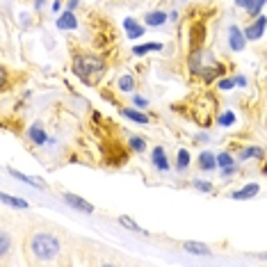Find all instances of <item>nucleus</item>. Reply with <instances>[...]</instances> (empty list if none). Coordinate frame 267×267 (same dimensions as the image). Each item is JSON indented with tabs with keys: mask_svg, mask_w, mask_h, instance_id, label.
Segmentation results:
<instances>
[{
	"mask_svg": "<svg viewBox=\"0 0 267 267\" xmlns=\"http://www.w3.org/2000/svg\"><path fill=\"white\" fill-rule=\"evenodd\" d=\"M199 142H201V144H206V142H208V135H197V144H199Z\"/></svg>",
	"mask_w": 267,
	"mask_h": 267,
	"instance_id": "nucleus-34",
	"label": "nucleus"
},
{
	"mask_svg": "<svg viewBox=\"0 0 267 267\" xmlns=\"http://www.w3.org/2000/svg\"><path fill=\"white\" fill-rule=\"evenodd\" d=\"M235 85H238V87H247V78H245V75H235Z\"/></svg>",
	"mask_w": 267,
	"mask_h": 267,
	"instance_id": "nucleus-32",
	"label": "nucleus"
},
{
	"mask_svg": "<svg viewBox=\"0 0 267 267\" xmlns=\"http://www.w3.org/2000/svg\"><path fill=\"white\" fill-rule=\"evenodd\" d=\"M217 123L222 126V128H229V126H233V123H235V112H231V110L222 112V114L217 117Z\"/></svg>",
	"mask_w": 267,
	"mask_h": 267,
	"instance_id": "nucleus-23",
	"label": "nucleus"
},
{
	"mask_svg": "<svg viewBox=\"0 0 267 267\" xmlns=\"http://www.w3.org/2000/svg\"><path fill=\"white\" fill-rule=\"evenodd\" d=\"M258 192H261L258 183H249V185L240 187V190H235V192L231 194V199H235V201H247V199H254Z\"/></svg>",
	"mask_w": 267,
	"mask_h": 267,
	"instance_id": "nucleus-11",
	"label": "nucleus"
},
{
	"mask_svg": "<svg viewBox=\"0 0 267 267\" xmlns=\"http://www.w3.org/2000/svg\"><path fill=\"white\" fill-rule=\"evenodd\" d=\"M265 27H267V18L263 16H258L256 21H251L249 25L245 27V37H247V41H258V39L263 37V32H265Z\"/></svg>",
	"mask_w": 267,
	"mask_h": 267,
	"instance_id": "nucleus-5",
	"label": "nucleus"
},
{
	"mask_svg": "<svg viewBox=\"0 0 267 267\" xmlns=\"http://www.w3.org/2000/svg\"><path fill=\"white\" fill-rule=\"evenodd\" d=\"M71 71H73L85 85L94 87V85H98V80L105 75L107 62L101 55H94V53H75Z\"/></svg>",
	"mask_w": 267,
	"mask_h": 267,
	"instance_id": "nucleus-1",
	"label": "nucleus"
},
{
	"mask_svg": "<svg viewBox=\"0 0 267 267\" xmlns=\"http://www.w3.org/2000/svg\"><path fill=\"white\" fill-rule=\"evenodd\" d=\"M197 165L201 171H215L217 169V155L210 153V151H203V153H199Z\"/></svg>",
	"mask_w": 267,
	"mask_h": 267,
	"instance_id": "nucleus-12",
	"label": "nucleus"
},
{
	"mask_svg": "<svg viewBox=\"0 0 267 267\" xmlns=\"http://www.w3.org/2000/svg\"><path fill=\"white\" fill-rule=\"evenodd\" d=\"M7 251H9V235L0 233V254H2V256H7Z\"/></svg>",
	"mask_w": 267,
	"mask_h": 267,
	"instance_id": "nucleus-28",
	"label": "nucleus"
},
{
	"mask_svg": "<svg viewBox=\"0 0 267 267\" xmlns=\"http://www.w3.org/2000/svg\"><path fill=\"white\" fill-rule=\"evenodd\" d=\"M128 146H130V151H135V153H144V151H146V139L133 135V137L128 139Z\"/></svg>",
	"mask_w": 267,
	"mask_h": 267,
	"instance_id": "nucleus-21",
	"label": "nucleus"
},
{
	"mask_svg": "<svg viewBox=\"0 0 267 267\" xmlns=\"http://www.w3.org/2000/svg\"><path fill=\"white\" fill-rule=\"evenodd\" d=\"M133 105H137V107H142V110H146V107H149V98H146V96H139V94H135V96H133Z\"/></svg>",
	"mask_w": 267,
	"mask_h": 267,
	"instance_id": "nucleus-29",
	"label": "nucleus"
},
{
	"mask_svg": "<svg viewBox=\"0 0 267 267\" xmlns=\"http://www.w3.org/2000/svg\"><path fill=\"white\" fill-rule=\"evenodd\" d=\"M59 249H62V245H59V240L53 233H37L30 238V251H32L34 258H39V261H50V258H55L59 254Z\"/></svg>",
	"mask_w": 267,
	"mask_h": 267,
	"instance_id": "nucleus-2",
	"label": "nucleus"
},
{
	"mask_svg": "<svg viewBox=\"0 0 267 267\" xmlns=\"http://www.w3.org/2000/svg\"><path fill=\"white\" fill-rule=\"evenodd\" d=\"M2 203H9V206H14V208H21V210H25L27 208V203L23 201V199H16V197H11V194H2Z\"/></svg>",
	"mask_w": 267,
	"mask_h": 267,
	"instance_id": "nucleus-25",
	"label": "nucleus"
},
{
	"mask_svg": "<svg viewBox=\"0 0 267 267\" xmlns=\"http://www.w3.org/2000/svg\"><path fill=\"white\" fill-rule=\"evenodd\" d=\"M27 139H30L34 146H43V144H48V142H50L46 128H43L39 121L30 123V128H27Z\"/></svg>",
	"mask_w": 267,
	"mask_h": 267,
	"instance_id": "nucleus-6",
	"label": "nucleus"
},
{
	"mask_svg": "<svg viewBox=\"0 0 267 267\" xmlns=\"http://www.w3.org/2000/svg\"><path fill=\"white\" fill-rule=\"evenodd\" d=\"M235 171H238V167H235V165H231V167H224V169H222V178H229V176H233Z\"/></svg>",
	"mask_w": 267,
	"mask_h": 267,
	"instance_id": "nucleus-30",
	"label": "nucleus"
},
{
	"mask_svg": "<svg viewBox=\"0 0 267 267\" xmlns=\"http://www.w3.org/2000/svg\"><path fill=\"white\" fill-rule=\"evenodd\" d=\"M263 155H265V151H263L261 146H247V149L240 153V160L245 162V160H251V158H256V160H261Z\"/></svg>",
	"mask_w": 267,
	"mask_h": 267,
	"instance_id": "nucleus-20",
	"label": "nucleus"
},
{
	"mask_svg": "<svg viewBox=\"0 0 267 267\" xmlns=\"http://www.w3.org/2000/svg\"><path fill=\"white\" fill-rule=\"evenodd\" d=\"M62 201H64L69 208L78 210V213H85V215H91V213H94V206H91L89 201H85L82 197H78V194L64 192V194H62Z\"/></svg>",
	"mask_w": 267,
	"mask_h": 267,
	"instance_id": "nucleus-4",
	"label": "nucleus"
},
{
	"mask_svg": "<svg viewBox=\"0 0 267 267\" xmlns=\"http://www.w3.org/2000/svg\"><path fill=\"white\" fill-rule=\"evenodd\" d=\"M78 5H80V0H69V2H66V9H71V11H73Z\"/></svg>",
	"mask_w": 267,
	"mask_h": 267,
	"instance_id": "nucleus-33",
	"label": "nucleus"
},
{
	"mask_svg": "<svg viewBox=\"0 0 267 267\" xmlns=\"http://www.w3.org/2000/svg\"><path fill=\"white\" fill-rule=\"evenodd\" d=\"M203 39H206V25H203V23H194L192 25V43H190V50H201Z\"/></svg>",
	"mask_w": 267,
	"mask_h": 267,
	"instance_id": "nucleus-14",
	"label": "nucleus"
},
{
	"mask_svg": "<svg viewBox=\"0 0 267 267\" xmlns=\"http://www.w3.org/2000/svg\"><path fill=\"white\" fill-rule=\"evenodd\" d=\"M254 2V0H235V7H240V9H249V5Z\"/></svg>",
	"mask_w": 267,
	"mask_h": 267,
	"instance_id": "nucleus-31",
	"label": "nucleus"
},
{
	"mask_svg": "<svg viewBox=\"0 0 267 267\" xmlns=\"http://www.w3.org/2000/svg\"><path fill=\"white\" fill-rule=\"evenodd\" d=\"M151 160H153V167L158 171H169V160H167V151L162 149V146H155L153 151H151Z\"/></svg>",
	"mask_w": 267,
	"mask_h": 267,
	"instance_id": "nucleus-9",
	"label": "nucleus"
},
{
	"mask_svg": "<svg viewBox=\"0 0 267 267\" xmlns=\"http://www.w3.org/2000/svg\"><path fill=\"white\" fill-rule=\"evenodd\" d=\"M55 25H57V30H66V32H69V30H75V27H78V18H75V14L71 9H66L57 16V23H55Z\"/></svg>",
	"mask_w": 267,
	"mask_h": 267,
	"instance_id": "nucleus-10",
	"label": "nucleus"
},
{
	"mask_svg": "<svg viewBox=\"0 0 267 267\" xmlns=\"http://www.w3.org/2000/svg\"><path fill=\"white\" fill-rule=\"evenodd\" d=\"M167 21H169V14L162 11V9H153V11H146L144 14V25L146 27H162Z\"/></svg>",
	"mask_w": 267,
	"mask_h": 267,
	"instance_id": "nucleus-8",
	"label": "nucleus"
},
{
	"mask_svg": "<svg viewBox=\"0 0 267 267\" xmlns=\"http://www.w3.org/2000/svg\"><path fill=\"white\" fill-rule=\"evenodd\" d=\"M117 89L123 91V94H126V91H133L135 89V75L133 73H123L121 78L117 80Z\"/></svg>",
	"mask_w": 267,
	"mask_h": 267,
	"instance_id": "nucleus-18",
	"label": "nucleus"
},
{
	"mask_svg": "<svg viewBox=\"0 0 267 267\" xmlns=\"http://www.w3.org/2000/svg\"><path fill=\"white\" fill-rule=\"evenodd\" d=\"M7 171H9V174H11L14 178H16V181L27 183V185H32V187H39V190H46V183H43L41 178H32V176H27V174H23V171L14 169V167H7Z\"/></svg>",
	"mask_w": 267,
	"mask_h": 267,
	"instance_id": "nucleus-13",
	"label": "nucleus"
},
{
	"mask_svg": "<svg viewBox=\"0 0 267 267\" xmlns=\"http://www.w3.org/2000/svg\"><path fill=\"white\" fill-rule=\"evenodd\" d=\"M183 249L187 254H194V256H210L213 251H210L208 245H201V242H183Z\"/></svg>",
	"mask_w": 267,
	"mask_h": 267,
	"instance_id": "nucleus-16",
	"label": "nucleus"
},
{
	"mask_svg": "<svg viewBox=\"0 0 267 267\" xmlns=\"http://www.w3.org/2000/svg\"><path fill=\"white\" fill-rule=\"evenodd\" d=\"M192 185L197 187V190H201V192H213L215 187H213V183H208V181H192Z\"/></svg>",
	"mask_w": 267,
	"mask_h": 267,
	"instance_id": "nucleus-26",
	"label": "nucleus"
},
{
	"mask_svg": "<svg viewBox=\"0 0 267 267\" xmlns=\"http://www.w3.org/2000/svg\"><path fill=\"white\" fill-rule=\"evenodd\" d=\"M235 165V158L231 153H226V151H222V153H217V167L219 169H224V167H231Z\"/></svg>",
	"mask_w": 267,
	"mask_h": 267,
	"instance_id": "nucleus-24",
	"label": "nucleus"
},
{
	"mask_svg": "<svg viewBox=\"0 0 267 267\" xmlns=\"http://www.w3.org/2000/svg\"><path fill=\"white\" fill-rule=\"evenodd\" d=\"M190 162H192V160H190V151H187V149H178V153H176V169L183 174V171L190 167Z\"/></svg>",
	"mask_w": 267,
	"mask_h": 267,
	"instance_id": "nucleus-19",
	"label": "nucleus"
},
{
	"mask_svg": "<svg viewBox=\"0 0 267 267\" xmlns=\"http://www.w3.org/2000/svg\"><path fill=\"white\" fill-rule=\"evenodd\" d=\"M117 222L123 226V229H130V231H135V233H144V235H146V231L142 229V226H137V224H135V219H130V217H123V215H121V217H119Z\"/></svg>",
	"mask_w": 267,
	"mask_h": 267,
	"instance_id": "nucleus-22",
	"label": "nucleus"
},
{
	"mask_svg": "<svg viewBox=\"0 0 267 267\" xmlns=\"http://www.w3.org/2000/svg\"><path fill=\"white\" fill-rule=\"evenodd\" d=\"M226 39H229V48L233 50V53L245 50L247 37H245V30H240L238 25H229V30H226Z\"/></svg>",
	"mask_w": 267,
	"mask_h": 267,
	"instance_id": "nucleus-3",
	"label": "nucleus"
},
{
	"mask_svg": "<svg viewBox=\"0 0 267 267\" xmlns=\"http://www.w3.org/2000/svg\"><path fill=\"white\" fill-rule=\"evenodd\" d=\"M123 30H126L128 39H139V37H144L146 25H144V23H139L137 18L128 16V18H123Z\"/></svg>",
	"mask_w": 267,
	"mask_h": 267,
	"instance_id": "nucleus-7",
	"label": "nucleus"
},
{
	"mask_svg": "<svg viewBox=\"0 0 267 267\" xmlns=\"http://www.w3.org/2000/svg\"><path fill=\"white\" fill-rule=\"evenodd\" d=\"M43 5H46V0H34V9H41Z\"/></svg>",
	"mask_w": 267,
	"mask_h": 267,
	"instance_id": "nucleus-35",
	"label": "nucleus"
},
{
	"mask_svg": "<svg viewBox=\"0 0 267 267\" xmlns=\"http://www.w3.org/2000/svg\"><path fill=\"white\" fill-rule=\"evenodd\" d=\"M121 117L130 119V121L139 123V126H149L151 123V119L146 117L144 112H137V110H133V107H121Z\"/></svg>",
	"mask_w": 267,
	"mask_h": 267,
	"instance_id": "nucleus-15",
	"label": "nucleus"
},
{
	"mask_svg": "<svg viewBox=\"0 0 267 267\" xmlns=\"http://www.w3.org/2000/svg\"><path fill=\"white\" fill-rule=\"evenodd\" d=\"M235 87V78H224V80H217V89L222 91H229Z\"/></svg>",
	"mask_w": 267,
	"mask_h": 267,
	"instance_id": "nucleus-27",
	"label": "nucleus"
},
{
	"mask_svg": "<svg viewBox=\"0 0 267 267\" xmlns=\"http://www.w3.org/2000/svg\"><path fill=\"white\" fill-rule=\"evenodd\" d=\"M153 50H162V43H139L133 48V55L135 57H144V55L153 53Z\"/></svg>",
	"mask_w": 267,
	"mask_h": 267,
	"instance_id": "nucleus-17",
	"label": "nucleus"
},
{
	"mask_svg": "<svg viewBox=\"0 0 267 267\" xmlns=\"http://www.w3.org/2000/svg\"><path fill=\"white\" fill-rule=\"evenodd\" d=\"M169 21H178V11H169Z\"/></svg>",
	"mask_w": 267,
	"mask_h": 267,
	"instance_id": "nucleus-37",
	"label": "nucleus"
},
{
	"mask_svg": "<svg viewBox=\"0 0 267 267\" xmlns=\"http://www.w3.org/2000/svg\"><path fill=\"white\" fill-rule=\"evenodd\" d=\"M59 7H62V2H59V0H53V11H59Z\"/></svg>",
	"mask_w": 267,
	"mask_h": 267,
	"instance_id": "nucleus-36",
	"label": "nucleus"
}]
</instances>
